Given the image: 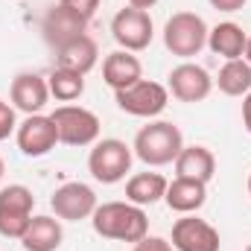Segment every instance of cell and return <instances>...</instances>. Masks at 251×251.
Segmentation results:
<instances>
[{"mask_svg":"<svg viewBox=\"0 0 251 251\" xmlns=\"http://www.w3.org/2000/svg\"><path fill=\"white\" fill-rule=\"evenodd\" d=\"M88 24H91L88 18H82L79 12H73L70 6H64L62 0H59L56 6L47 9V15L41 21V32H44V38H47L50 47H62L67 41L85 35L88 32Z\"/></svg>","mask_w":251,"mask_h":251,"instance_id":"cell-13","label":"cell"},{"mask_svg":"<svg viewBox=\"0 0 251 251\" xmlns=\"http://www.w3.org/2000/svg\"><path fill=\"white\" fill-rule=\"evenodd\" d=\"M9 100H12V108L15 111H24V114H41V108L50 102V88H47V79L38 76V73H18L12 79V88H9Z\"/></svg>","mask_w":251,"mask_h":251,"instance_id":"cell-14","label":"cell"},{"mask_svg":"<svg viewBox=\"0 0 251 251\" xmlns=\"http://www.w3.org/2000/svg\"><path fill=\"white\" fill-rule=\"evenodd\" d=\"M126 3H128V6H134V9H146V12H149L158 0H126Z\"/></svg>","mask_w":251,"mask_h":251,"instance_id":"cell-28","label":"cell"},{"mask_svg":"<svg viewBox=\"0 0 251 251\" xmlns=\"http://www.w3.org/2000/svg\"><path fill=\"white\" fill-rule=\"evenodd\" d=\"M219 246H222L219 231L207 219H199L196 213H184L173 225V249L176 251H219Z\"/></svg>","mask_w":251,"mask_h":251,"instance_id":"cell-12","label":"cell"},{"mask_svg":"<svg viewBox=\"0 0 251 251\" xmlns=\"http://www.w3.org/2000/svg\"><path fill=\"white\" fill-rule=\"evenodd\" d=\"M207 32H210V26L204 24L201 15H196V12H176L164 24V47L173 56L190 62L193 56H199L207 47Z\"/></svg>","mask_w":251,"mask_h":251,"instance_id":"cell-3","label":"cell"},{"mask_svg":"<svg viewBox=\"0 0 251 251\" xmlns=\"http://www.w3.org/2000/svg\"><path fill=\"white\" fill-rule=\"evenodd\" d=\"M243 59L251 64V35H249V41H246V53H243Z\"/></svg>","mask_w":251,"mask_h":251,"instance_id":"cell-29","label":"cell"},{"mask_svg":"<svg viewBox=\"0 0 251 251\" xmlns=\"http://www.w3.org/2000/svg\"><path fill=\"white\" fill-rule=\"evenodd\" d=\"M114 102L123 114L131 117H143V120H155L167 102H170V91L167 85L161 82H152V79H140L134 85H128L123 91H114Z\"/></svg>","mask_w":251,"mask_h":251,"instance_id":"cell-5","label":"cell"},{"mask_svg":"<svg viewBox=\"0 0 251 251\" xmlns=\"http://www.w3.org/2000/svg\"><path fill=\"white\" fill-rule=\"evenodd\" d=\"M3 173H6V164H3V158H0V181H3Z\"/></svg>","mask_w":251,"mask_h":251,"instance_id":"cell-30","label":"cell"},{"mask_svg":"<svg viewBox=\"0 0 251 251\" xmlns=\"http://www.w3.org/2000/svg\"><path fill=\"white\" fill-rule=\"evenodd\" d=\"M216 12H240V9H246V3L249 0H207Z\"/></svg>","mask_w":251,"mask_h":251,"instance_id":"cell-26","label":"cell"},{"mask_svg":"<svg viewBox=\"0 0 251 251\" xmlns=\"http://www.w3.org/2000/svg\"><path fill=\"white\" fill-rule=\"evenodd\" d=\"M97 62H100V47L88 32L56 47V67H67V70H76L85 76L97 67Z\"/></svg>","mask_w":251,"mask_h":251,"instance_id":"cell-17","label":"cell"},{"mask_svg":"<svg viewBox=\"0 0 251 251\" xmlns=\"http://www.w3.org/2000/svg\"><path fill=\"white\" fill-rule=\"evenodd\" d=\"M176 176L178 178H193V181H201V184H210V178L216 176V155L201 146V143H193L184 146L176 158Z\"/></svg>","mask_w":251,"mask_h":251,"instance_id":"cell-16","label":"cell"},{"mask_svg":"<svg viewBox=\"0 0 251 251\" xmlns=\"http://www.w3.org/2000/svg\"><path fill=\"white\" fill-rule=\"evenodd\" d=\"M213 85L225 94V97H246L251 91V64L246 59H231L219 67V76L213 79Z\"/></svg>","mask_w":251,"mask_h":251,"instance_id":"cell-22","label":"cell"},{"mask_svg":"<svg viewBox=\"0 0 251 251\" xmlns=\"http://www.w3.org/2000/svg\"><path fill=\"white\" fill-rule=\"evenodd\" d=\"M246 251H251V243H249V249H246Z\"/></svg>","mask_w":251,"mask_h":251,"instance_id":"cell-32","label":"cell"},{"mask_svg":"<svg viewBox=\"0 0 251 251\" xmlns=\"http://www.w3.org/2000/svg\"><path fill=\"white\" fill-rule=\"evenodd\" d=\"M50 120L64 146H94L100 140V117L85 105H59Z\"/></svg>","mask_w":251,"mask_h":251,"instance_id":"cell-6","label":"cell"},{"mask_svg":"<svg viewBox=\"0 0 251 251\" xmlns=\"http://www.w3.org/2000/svg\"><path fill=\"white\" fill-rule=\"evenodd\" d=\"M167 91L178 100V102H201L210 97L213 91V76L196 62H181L178 67L170 70V82Z\"/></svg>","mask_w":251,"mask_h":251,"instance_id":"cell-11","label":"cell"},{"mask_svg":"<svg viewBox=\"0 0 251 251\" xmlns=\"http://www.w3.org/2000/svg\"><path fill=\"white\" fill-rule=\"evenodd\" d=\"M249 196H251V176H249Z\"/></svg>","mask_w":251,"mask_h":251,"instance_id":"cell-31","label":"cell"},{"mask_svg":"<svg viewBox=\"0 0 251 251\" xmlns=\"http://www.w3.org/2000/svg\"><path fill=\"white\" fill-rule=\"evenodd\" d=\"M47 88H50L53 100L70 105L85 94V76L76 70H67V67H53V73L47 76Z\"/></svg>","mask_w":251,"mask_h":251,"instance_id":"cell-23","label":"cell"},{"mask_svg":"<svg viewBox=\"0 0 251 251\" xmlns=\"http://www.w3.org/2000/svg\"><path fill=\"white\" fill-rule=\"evenodd\" d=\"M97 193L94 187H88L85 181H67L53 193L50 199V207L53 213L62 219V222H82V219H91L94 210H97Z\"/></svg>","mask_w":251,"mask_h":251,"instance_id":"cell-9","label":"cell"},{"mask_svg":"<svg viewBox=\"0 0 251 251\" xmlns=\"http://www.w3.org/2000/svg\"><path fill=\"white\" fill-rule=\"evenodd\" d=\"M143 79V64L134 53L128 50H114L105 56L102 62V82L111 88V91H123L128 85L140 82Z\"/></svg>","mask_w":251,"mask_h":251,"instance_id":"cell-15","label":"cell"},{"mask_svg":"<svg viewBox=\"0 0 251 251\" xmlns=\"http://www.w3.org/2000/svg\"><path fill=\"white\" fill-rule=\"evenodd\" d=\"M15 140H18V149L26 155V158H44L56 149L59 143V131L56 123L44 114H26L24 123H18L15 128Z\"/></svg>","mask_w":251,"mask_h":251,"instance_id":"cell-10","label":"cell"},{"mask_svg":"<svg viewBox=\"0 0 251 251\" xmlns=\"http://www.w3.org/2000/svg\"><path fill=\"white\" fill-rule=\"evenodd\" d=\"M94 231L102 240H117V243H140L149 234V219L146 210L131 204V201H102L97 204L91 216Z\"/></svg>","mask_w":251,"mask_h":251,"instance_id":"cell-1","label":"cell"},{"mask_svg":"<svg viewBox=\"0 0 251 251\" xmlns=\"http://www.w3.org/2000/svg\"><path fill=\"white\" fill-rule=\"evenodd\" d=\"M167 184L170 181L161 173H134L126 181V201H131L137 207H149V204H155V201L164 199Z\"/></svg>","mask_w":251,"mask_h":251,"instance_id":"cell-21","label":"cell"},{"mask_svg":"<svg viewBox=\"0 0 251 251\" xmlns=\"http://www.w3.org/2000/svg\"><path fill=\"white\" fill-rule=\"evenodd\" d=\"M32 207H35V196L26 184L0 187V237L21 240L32 222Z\"/></svg>","mask_w":251,"mask_h":251,"instance_id":"cell-7","label":"cell"},{"mask_svg":"<svg viewBox=\"0 0 251 251\" xmlns=\"http://www.w3.org/2000/svg\"><path fill=\"white\" fill-rule=\"evenodd\" d=\"M111 35L114 41L120 44V50L128 53H140L152 44L155 38V24L149 18L146 9H134V6H126L120 9L114 18H111Z\"/></svg>","mask_w":251,"mask_h":251,"instance_id":"cell-8","label":"cell"},{"mask_svg":"<svg viewBox=\"0 0 251 251\" xmlns=\"http://www.w3.org/2000/svg\"><path fill=\"white\" fill-rule=\"evenodd\" d=\"M18 128V117H15V108L9 102L0 100V140H6L9 134H15Z\"/></svg>","mask_w":251,"mask_h":251,"instance_id":"cell-24","label":"cell"},{"mask_svg":"<svg viewBox=\"0 0 251 251\" xmlns=\"http://www.w3.org/2000/svg\"><path fill=\"white\" fill-rule=\"evenodd\" d=\"M164 201H167V207L170 210H176V213H196V210H201L204 207V201H207V184H201V181H193V178H173L170 184H167V193H164Z\"/></svg>","mask_w":251,"mask_h":251,"instance_id":"cell-18","label":"cell"},{"mask_svg":"<svg viewBox=\"0 0 251 251\" xmlns=\"http://www.w3.org/2000/svg\"><path fill=\"white\" fill-rule=\"evenodd\" d=\"M243 126H246V131L251 134V91L243 97Z\"/></svg>","mask_w":251,"mask_h":251,"instance_id":"cell-27","label":"cell"},{"mask_svg":"<svg viewBox=\"0 0 251 251\" xmlns=\"http://www.w3.org/2000/svg\"><path fill=\"white\" fill-rule=\"evenodd\" d=\"M246 41H249L246 29H243L240 24H234V21H222V24H216V26L207 32V47H210V53H213V56H222L225 62L243 59Z\"/></svg>","mask_w":251,"mask_h":251,"instance_id":"cell-20","label":"cell"},{"mask_svg":"<svg viewBox=\"0 0 251 251\" xmlns=\"http://www.w3.org/2000/svg\"><path fill=\"white\" fill-rule=\"evenodd\" d=\"M184 149V134L181 128L170 120H149L131 143V152L146 164V167H167L176 164L178 152Z\"/></svg>","mask_w":251,"mask_h":251,"instance_id":"cell-2","label":"cell"},{"mask_svg":"<svg viewBox=\"0 0 251 251\" xmlns=\"http://www.w3.org/2000/svg\"><path fill=\"white\" fill-rule=\"evenodd\" d=\"M131 158H134V152L123 140H117V137L97 140L88 155V173L100 184H120L131 173Z\"/></svg>","mask_w":251,"mask_h":251,"instance_id":"cell-4","label":"cell"},{"mask_svg":"<svg viewBox=\"0 0 251 251\" xmlns=\"http://www.w3.org/2000/svg\"><path fill=\"white\" fill-rule=\"evenodd\" d=\"M64 240L62 219L59 216H32L29 228L21 237L24 251H56Z\"/></svg>","mask_w":251,"mask_h":251,"instance_id":"cell-19","label":"cell"},{"mask_svg":"<svg viewBox=\"0 0 251 251\" xmlns=\"http://www.w3.org/2000/svg\"><path fill=\"white\" fill-rule=\"evenodd\" d=\"M128 251H173V243L170 240H164V237H143L140 243H134Z\"/></svg>","mask_w":251,"mask_h":251,"instance_id":"cell-25","label":"cell"}]
</instances>
